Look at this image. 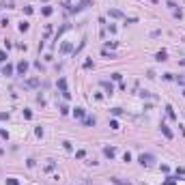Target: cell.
Wrapping results in <instances>:
<instances>
[{"label": "cell", "instance_id": "obj_1", "mask_svg": "<svg viewBox=\"0 0 185 185\" xmlns=\"http://www.w3.org/2000/svg\"><path fill=\"white\" fill-rule=\"evenodd\" d=\"M138 161H140L142 166H146V168H149V166H153V164H155V157H153L151 153H140Z\"/></svg>", "mask_w": 185, "mask_h": 185}, {"label": "cell", "instance_id": "obj_2", "mask_svg": "<svg viewBox=\"0 0 185 185\" xmlns=\"http://www.w3.org/2000/svg\"><path fill=\"white\" fill-rule=\"evenodd\" d=\"M159 129H161V133H164V136L168 138V140H172V138H174V133L170 131V127H168V125H164V123H161V125H159Z\"/></svg>", "mask_w": 185, "mask_h": 185}, {"label": "cell", "instance_id": "obj_3", "mask_svg": "<svg viewBox=\"0 0 185 185\" xmlns=\"http://www.w3.org/2000/svg\"><path fill=\"white\" fill-rule=\"evenodd\" d=\"M15 71L24 75V73L28 71V63H26V60H20V63H17V67H15Z\"/></svg>", "mask_w": 185, "mask_h": 185}, {"label": "cell", "instance_id": "obj_4", "mask_svg": "<svg viewBox=\"0 0 185 185\" xmlns=\"http://www.w3.org/2000/svg\"><path fill=\"white\" fill-rule=\"evenodd\" d=\"M39 84H41V80H39V78H30V80H26L24 86H26V88H37Z\"/></svg>", "mask_w": 185, "mask_h": 185}, {"label": "cell", "instance_id": "obj_5", "mask_svg": "<svg viewBox=\"0 0 185 185\" xmlns=\"http://www.w3.org/2000/svg\"><path fill=\"white\" fill-rule=\"evenodd\" d=\"M103 155H106V157H110V159H112V157L116 155V149H114V146H106V149H103Z\"/></svg>", "mask_w": 185, "mask_h": 185}, {"label": "cell", "instance_id": "obj_6", "mask_svg": "<svg viewBox=\"0 0 185 185\" xmlns=\"http://www.w3.org/2000/svg\"><path fill=\"white\" fill-rule=\"evenodd\" d=\"M60 52H63V54H69V52H73V43H69V41H65V43L60 45Z\"/></svg>", "mask_w": 185, "mask_h": 185}, {"label": "cell", "instance_id": "obj_7", "mask_svg": "<svg viewBox=\"0 0 185 185\" xmlns=\"http://www.w3.org/2000/svg\"><path fill=\"white\" fill-rule=\"evenodd\" d=\"M108 15H110V17H114V20H121V17H123V11H118V9H110V11H108Z\"/></svg>", "mask_w": 185, "mask_h": 185}, {"label": "cell", "instance_id": "obj_8", "mask_svg": "<svg viewBox=\"0 0 185 185\" xmlns=\"http://www.w3.org/2000/svg\"><path fill=\"white\" fill-rule=\"evenodd\" d=\"M13 71H15L13 65H5V67H2V75H13Z\"/></svg>", "mask_w": 185, "mask_h": 185}, {"label": "cell", "instance_id": "obj_9", "mask_svg": "<svg viewBox=\"0 0 185 185\" xmlns=\"http://www.w3.org/2000/svg\"><path fill=\"white\" fill-rule=\"evenodd\" d=\"M166 56H168V54H166V50H161V52H157V54H155V60L164 63V60H166Z\"/></svg>", "mask_w": 185, "mask_h": 185}, {"label": "cell", "instance_id": "obj_10", "mask_svg": "<svg viewBox=\"0 0 185 185\" xmlns=\"http://www.w3.org/2000/svg\"><path fill=\"white\" fill-rule=\"evenodd\" d=\"M101 86L106 88V91L110 92V95H112V92H114V86H112V82H106V80H103V82H101Z\"/></svg>", "mask_w": 185, "mask_h": 185}, {"label": "cell", "instance_id": "obj_11", "mask_svg": "<svg viewBox=\"0 0 185 185\" xmlns=\"http://www.w3.org/2000/svg\"><path fill=\"white\" fill-rule=\"evenodd\" d=\"M58 88H60V92L67 91V80H65V78H60V80H58Z\"/></svg>", "mask_w": 185, "mask_h": 185}, {"label": "cell", "instance_id": "obj_12", "mask_svg": "<svg viewBox=\"0 0 185 185\" xmlns=\"http://www.w3.org/2000/svg\"><path fill=\"white\" fill-rule=\"evenodd\" d=\"M41 13H43L45 17H50V15L54 13V9H52V7H43V9H41Z\"/></svg>", "mask_w": 185, "mask_h": 185}, {"label": "cell", "instance_id": "obj_13", "mask_svg": "<svg viewBox=\"0 0 185 185\" xmlns=\"http://www.w3.org/2000/svg\"><path fill=\"white\" fill-rule=\"evenodd\" d=\"M166 114L170 118H176V114H174V110H172V106H166Z\"/></svg>", "mask_w": 185, "mask_h": 185}, {"label": "cell", "instance_id": "obj_14", "mask_svg": "<svg viewBox=\"0 0 185 185\" xmlns=\"http://www.w3.org/2000/svg\"><path fill=\"white\" fill-rule=\"evenodd\" d=\"M73 114H75L78 118H82V116H84V108H75V110H73Z\"/></svg>", "mask_w": 185, "mask_h": 185}, {"label": "cell", "instance_id": "obj_15", "mask_svg": "<svg viewBox=\"0 0 185 185\" xmlns=\"http://www.w3.org/2000/svg\"><path fill=\"white\" fill-rule=\"evenodd\" d=\"M28 28H30V24H28V22H22V24H20V32H26Z\"/></svg>", "mask_w": 185, "mask_h": 185}, {"label": "cell", "instance_id": "obj_16", "mask_svg": "<svg viewBox=\"0 0 185 185\" xmlns=\"http://www.w3.org/2000/svg\"><path fill=\"white\" fill-rule=\"evenodd\" d=\"M84 125H88V127L95 125V118H92V116H86V118H84Z\"/></svg>", "mask_w": 185, "mask_h": 185}, {"label": "cell", "instance_id": "obj_17", "mask_svg": "<svg viewBox=\"0 0 185 185\" xmlns=\"http://www.w3.org/2000/svg\"><path fill=\"white\" fill-rule=\"evenodd\" d=\"M60 114H63V116H67V114H69V108H67V106H60Z\"/></svg>", "mask_w": 185, "mask_h": 185}, {"label": "cell", "instance_id": "obj_18", "mask_svg": "<svg viewBox=\"0 0 185 185\" xmlns=\"http://www.w3.org/2000/svg\"><path fill=\"white\" fill-rule=\"evenodd\" d=\"M7 185H20V181L17 179H7Z\"/></svg>", "mask_w": 185, "mask_h": 185}, {"label": "cell", "instance_id": "obj_19", "mask_svg": "<svg viewBox=\"0 0 185 185\" xmlns=\"http://www.w3.org/2000/svg\"><path fill=\"white\" fill-rule=\"evenodd\" d=\"M176 82H179L181 86H185V75H179V78H176Z\"/></svg>", "mask_w": 185, "mask_h": 185}, {"label": "cell", "instance_id": "obj_20", "mask_svg": "<svg viewBox=\"0 0 185 185\" xmlns=\"http://www.w3.org/2000/svg\"><path fill=\"white\" fill-rule=\"evenodd\" d=\"M34 133H37V136L41 138V136H43V127H37V129H34Z\"/></svg>", "mask_w": 185, "mask_h": 185}, {"label": "cell", "instance_id": "obj_21", "mask_svg": "<svg viewBox=\"0 0 185 185\" xmlns=\"http://www.w3.org/2000/svg\"><path fill=\"white\" fill-rule=\"evenodd\" d=\"M9 118V112H0V121H7Z\"/></svg>", "mask_w": 185, "mask_h": 185}, {"label": "cell", "instance_id": "obj_22", "mask_svg": "<svg viewBox=\"0 0 185 185\" xmlns=\"http://www.w3.org/2000/svg\"><path fill=\"white\" fill-rule=\"evenodd\" d=\"M112 114H114V116H118V114H123V110H121V108H114Z\"/></svg>", "mask_w": 185, "mask_h": 185}, {"label": "cell", "instance_id": "obj_23", "mask_svg": "<svg viewBox=\"0 0 185 185\" xmlns=\"http://www.w3.org/2000/svg\"><path fill=\"white\" fill-rule=\"evenodd\" d=\"M24 118H32V112H30V110H24Z\"/></svg>", "mask_w": 185, "mask_h": 185}, {"label": "cell", "instance_id": "obj_24", "mask_svg": "<svg viewBox=\"0 0 185 185\" xmlns=\"http://www.w3.org/2000/svg\"><path fill=\"white\" fill-rule=\"evenodd\" d=\"M110 127H112V129H118V121H110Z\"/></svg>", "mask_w": 185, "mask_h": 185}, {"label": "cell", "instance_id": "obj_25", "mask_svg": "<svg viewBox=\"0 0 185 185\" xmlns=\"http://www.w3.org/2000/svg\"><path fill=\"white\" fill-rule=\"evenodd\" d=\"M0 138H9V133H7L5 129H0Z\"/></svg>", "mask_w": 185, "mask_h": 185}, {"label": "cell", "instance_id": "obj_26", "mask_svg": "<svg viewBox=\"0 0 185 185\" xmlns=\"http://www.w3.org/2000/svg\"><path fill=\"white\" fill-rule=\"evenodd\" d=\"M2 60H7V54L5 52H0V63H2Z\"/></svg>", "mask_w": 185, "mask_h": 185}, {"label": "cell", "instance_id": "obj_27", "mask_svg": "<svg viewBox=\"0 0 185 185\" xmlns=\"http://www.w3.org/2000/svg\"><path fill=\"white\" fill-rule=\"evenodd\" d=\"M82 7H91V0H82Z\"/></svg>", "mask_w": 185, "mask_h": 185}, {"label": "cell", "instance_id": "obj_28", "mask_svg": "<svg viewBox=\"0 0 185 185\" xmlns=\"http://www.w3.org/2000/svg\"><path fill=\"white\" fill-rule=\"evenodd\" d=\"M164 185H174V179H168V181H166Z\"/></svg>", "mask_w": 185, "mask_h": 185}, {"label": "cell", "instance_id": "obj_29", "mask_svg": "<svg viewBox=\"0 0 185 185\" xmlns=\"http://www.w3.org/2000/svg\"><path fill=\"white\" fill-rule=\"evenodd\" d=\"M80 185H88V181H84V183H80Z\"/></svg>", "mask_w": 185, "mask_h": 185}, {"label": "cell", "instance_id": "obj_30", "mask_svg": "<svg viewBox=\"0 0 185 185\" xmlns=\"http://www.w3.org/2000/svg\"><path fill=\"white\" fill-rule=\"evenodd\" d=\"M181 65H185V60H181Z\"/></svg>", "mask_w": 185, "mask_h": 185}, {"label": "cell", "instance_id": "obj_31", "mask_svg": "<svg viewBox=\"0 0 185 185\" xmlns=\"http://www.w3.org/2000/svg\"><path fill=\"white\" fill-rule=\"evenodd\" d=\"M151 2H157V0H151Z\"/></svg>", "mask_w": 185, "mask_h": 185}, {"label": "cell", "instance_id": "obj_32", "mask_svg": "<svg viewBox=\"0 0 185 185\" xmlns=\"http://www.w3.org/2000/svg\"><path fill=\"white\" fill-rule=\"evenodd\" d=\"M183 97H185V91H183Z\"/></svg>", "mask_w": 185, "mask_h": 185}]
</instances>
